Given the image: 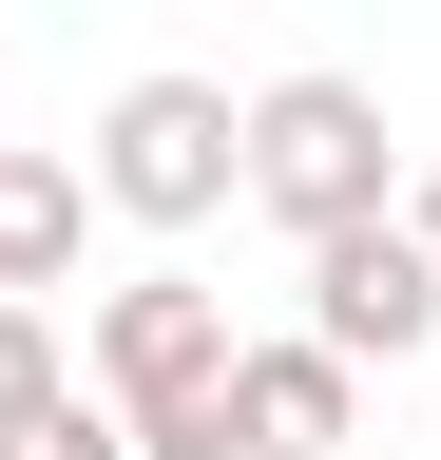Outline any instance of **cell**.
Returning a JSON list of instances; mask_svg holds the SVG:
<instances>
[{"instance_id":"1","label":"cell","mask_w":441,"mask_h":460,"mask_svg":"<svg viewBox=\"0 0 441 460\" xmlns=\"http://www.w3.org/2000/svg\"><path fill=\"white\" fill-rule=\"evenodd\" d=\"M77 384L135 422V460H231V288H192V269H135V288H96V326H77Z\"/></svg>"},{"instance_id":"2","label":"cell","mask_w":441,"mask_h":460,"mask_svg":"<svg viewBox=\"0 0 441 460\" xmlns=\"http://www.w3.org/2000/svg\"><path fill=\"white\" fill-rule=\"evenodd\" d=\"M96 211L116 230H211L250 192V96L231 77H116V115H96Z\"/></svg>"},{"instance_id":"3","label":"cell","mask_w":441,"mask_h":460,"mask_svg":"<svg viewBox=\"0 0 441 460\" xmlns=\"http://www.w3.org/2000/svg\"><path fill=\"white\" fill-rule=\"evenodd\" d=\"M403 192V135H384V96L365 77H269L250 96V192L231 211H269L307 250V230H346V211H384Z\"/></svg>"},{"instance_id":"4","label":"cell","mask_w":441,"mask_h":460,"mask_svg":"<svg viewBox=\"0 0 441 460\" xmlns=\"http://www.w3.org/2000/svg\"><path fill=\"white\" fill-rule=\"evenodd\" d=\"M307 326L346 345V365H422L441 345V250L403 230V192L346 211V230H307Z\"/></svg>"},{"instance_id":"5","label":"cell","mask_w":441,"mask_h":460,"mask_svg":"<svg viewBox=\"0 0 441 460\" xmlns=\"http://www.w3.org/2000/svg\"><path fill=\"white\" fill-rule=\"evenodd\" d=\"M346 402H365V365H346L326 326H288V345L231 326V460H326V441H346Z\"/></svg>"},{"instance_id":"6","label":"cell","mask_w":441,"mask_h":460,"mask_svg":"<svg viewBox=\"0 0 441 460\" xmlns=\"http://www.w3.org/2000/svg\"><path fill=\"white\" fill-rule=\"evenodd\" d=\"M77 230H96V172L0 135V288H77Z\"/></svg>"},{"instance_id":"7","label":"cell","mask_w":441,"mask_h":460,"mask_svg":"<svg viewBox=\"0 0 441 460\" xmlns=\"http://www.w3.org/2000/svg\"><path fill=\"white\" fill-rule=\"evenodd\" d=\"M58 384H77V365H58V326H39V288H0V441H20Z\"/></svg>"},{"instance_id":"8","label":"cell","mask_w":441,"mask_h":460,"mask_svg":"<svg viewBox=\"0 0 441 460\" xmlns=\"http://www.w3.org/2000/svg\"><path fill=\"white\" fill-rule=\"evenodd\" d=\"M403 230H422V250H441V154H403Z\"/></svg>"}]
</instances>
